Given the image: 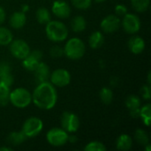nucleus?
I'll return each instance as SVG.
<instances>
[{
    "label": "nucleus",
    "instance_id": "nucleus-27",
    "mask_svg": "<svg viewBox=\"0 0 151 151\" xmlns=\"http://www.w3.org/2000/svg\"><path fill=\"white\" fill-rule=\"evenodd\" d=\"M150 0H131L132 7L137 12H144L150 7Z\"/></svg>",
    "mask_w": 151,
    "mask_h": 151
},
{
    "label": "nucleus",
    "instance_id": "nucleus-34",
    "mask_svg": "<svg viewBox=\"0 0 151 151\" xmlns=\"http://www.w3.org/2000/svg\"><path fill=\"white\" fill-rule=\"evenodd\" d=\"M115 13L118 17H123L127 13V7L124 4H117L115 6Z\"/></svg>",
    "mask_w": 151,
    "mask_h": 151
},
{
    "label": "nucleus",
    "instance_id": "nucleus-13",
    "mask_svg": "<svg viewBox=\"0 0 151 151\" xmlns=\"http://www.w3.org/2000/svg\"><path fill=\"white\" fill-rule=\"evenodd\" d=\"M52 13L59 19H67L71 15V7L65 0H56L51 6Z\"/></svg>",
    "mask_w": 151,
    "mask_h": 151
},
{
    "label": "nucleus",
    "instance_id": "nucleus-19",
    "mask_svg": "<svg viewBox=\"0 0 151 151\" xmlns=\"http://www.w3.org/2000/svg\"><path fill=\"white\" fill-rule=\"evenodd\" d=\"M71 27L75 33H81L87 27V21L83 16H75L71 21Z\"/></svg>",
    "mask_w": 151,
    "mask_h": 151
},
{
    "label": "nucleus",
    "instance_id": "nucleus-39",
    "mask_svg": "<svg viewBox=\"0 0 151 151\" xmlns=\"http://www.w3.org/2000/svg\"><path fill=\"white\" fill-rule=\"evenodd\" d=\"M12 148L11 147H2L0 148V151H12Z\"/></svg>",
    "mask_w": 151,
    "mask_h": 151
},
{
    "label": "nucleus",
    "instance_id": "nucleus-4",
    "mask_svg": "<svg viewBox=\"0 0 151 151\" xmlns=\"http://www.w3.org/2000/svg\"><path fill=\"white\" fill-rule=\"evenodd\" d=\"M9 102L16 108H26L32 103V94L25 88H17L10 91Z\"/></svg>",
    "mask_w": 151,
    "mask_h": 151
},
{
    "label": "nucleus",
    "instance_id": "nucleus-20",
    "mask_svg": "<svg viewBox=\"0 0 151 151\" xmlns=\"http://www.w3.org/2000/svg\"><path fill=\"white\" fill-rule=\"evenodd\" d=\"M27 138L26 135L21 132H12L7 136V142L12 146H19L22 144Z\"/></svg>",
    "mask_w": 151,
    "mask_h": 151
},
{
    "label": "nucleus",
    "instance_id": "nucleus-18",
    "mask_svg": "<svg viewBox=\"0 0 151 151\" xmlns=\"http://www.w3.org/2000/svg\"><path fill=\"white\" fill-rule=\"evenodd\" d=\"M104 43V36L102 32L95 31L88 38V44L92 49H99Z\"/></svg>",
    "mask_w": 151,
    "mask_h": 151
},
{
    "label": "nucleus",
    "instance_id": "nucleus-35",
    "mask_svg": "<svg viewBox=\"0 0 151 151\" xmlns=\"http://www.w3.org/2000/svg\"><path fill=\"white\" fill-rule=\"evenodd\" d=\"M13 81H14V79H13V76L12 73L5 75V76H3V77H0V82L3 83L4 85L9 87V88H11L12 85L13 84Z\"/></svg>",
    "mask_w": 151,
    "mask_h": 151
},
{
    "label": "nucleus",
    "instance_id": "nucleus-41",
    "mask_svg": "<svg viewBox=\"0 0 151 151\" xmlns=\"http://www.w3.org/2000/svg\"><path fill=\"white\" fill-rule=\"evenodd\" d=\"M96 3H98V4H100V3H104V2H105L106 0H94Z\"/></svg>",
    "mask_w": 151,
    "mask_h": 151
},
{
    "label": "nucleus",
    "instance_id": "nucleus-16",
    "mask_svg": "<svg viewBox=\"0 0 151 151\" xmlns=\"http://www.w3.org/2000/svg\"><path fill=\"white\" fill-rule=\"evenodd\" d=\"M27 22L26 13L23 12H15L10 17V26L14 29H20L22 28Z\"/></svg>",
    "mask_w": 151,
    "mask_h": 151
},
{
    "label": "nucleus",
    "instance_id": "nucleus-12",
    "mask_svg": "<svg viewBox=\"0 0 151 151\" xmlns=\"http://www.w3.org/2000/svg\"><path fill=\"white\" fill-rule=\"evenodd\" d=\"M120 25H121L120 19L116 14H110L101 21L100 27L104 33L111 34L116 32L119 28Z\"/></svg>",
    "mask_w": 151,
    "mask_h": 151
},
{
    "label": "nucleus",
    "instance_id": "nucleus-14",
    "mask_svg": "<svg viewBox=\"0 0 151 151\" xmlns=\"http://www.w3.org/2000/svg\"><path fill=\"white\" fill-rule=\"evenodd\" d=\"M34 73H35V80L37 84L44 82V81H48L50 79V67L48 66L47 64L42 61L36 66Z\"/></svg>",
    "mask_w": 151,
    "mask_h": 151
},
{
    "label": "nucleus",
    "instance_id": "nucleus-9",
    "mask_svg": "<svg viewBox=\"0 0 151 151\" xmlns=\"http://www.w3.org/2000/svg\"><path fill=\"white\" fill-rule=\"evenodd\" d=\"M49 80L53 86L58 88H64L70 83L71 74L66 69L58 68L50 73Z\"/></svg>",
    "mask_w": 151,
    "mask_h": 151
},
{
    "label": "nucleus",
    "instance_id": "nucleus-40",
    "mask_svg": "<svg viewBox=\"0 0 151 151\" xmlns=\"http://www.w3.org/2000/svg\"><path fill=\"white\" fill-rule=\"evenodd\" d=\"M150 75H151L150 72H149V73H148V84H149V85H150V83H151Z\"/></svg>",
    "mask_w": 151,
    "mask_h": 151
},
{
    "label": "nucleus",
    "instance_id": "nucleus-37",
    "mask_svg": "<svg viewBox=\"0 0 151 151\" xmlns=\"http://www.w3.org/2000/svg\"><path fill=\"white\" fill-rule=\"evenodd\" d=\"M28 10H29V5H28V4H24L21 5V12H23L26 13Z\"/></svg>",
    "mask_w": 151,
    "mask_h": 151
},
{
    "label": "nucleus",
    "instance_id": "nucleus-17",
    "mask_svg": "<svg viewBox=\"0 0 151 151\" xmlns=\"http://www.w3.org/2000/svg\"><path fill=\"white\" fill-rule=\"evenodd\" d=\"M115 144L117 150L121 151H127L131 150L133 146V140L130 135L127 134H122L117 138Z\"/></svg>",
    "mask_w": 151,
    "mask_h": 151
},
{
    "label": "nucleus",
    "instance_id": "nucleus-23",
    "mask_svg": "<svg viewBox=\"0 0 151 151\" xmlns=\"http://www.w3.org/2000/svg\"><path fill=\"white\" fill-rule=\"evenodd\" d=\"M140 118L142 119L143 124L146 127H150V126L151 105L150 103L140 108Z\"/></svg>",
    "mask_w": 151,
    "mask_h": 151
},
{
    "label": "nucleus",
    "instance_id": "nucleus-11",
    "mask_svg": "<svg viewBox=\"0 0 151 151\" xmlns=\"http://www.w3.org/2000/svg\"><path fill=\"white\" fill-rule=\"evenodd\" d=\"M42 52L39 50H35L29 52V54L22 59V65L23 67L30 72H34L39 63L42 61Z\"/></svg>",
    "mask_w": 151,
    "mask_h": 151
},
{
    "label": "nucleus",
    "instance_id": "nucleus-21",
    "mask_svg": "<svg viewBox=\"0 0 151 151\" xmlns=\"http://www.w3.org/2000/svg\"><path fill=\"white\" fill-rule=\"evenodd\" d=\"M35 18L38 23L40 24H47L50 20H51V15L50 11L45 7H40L37 9L35 12Z\"/></svg>",
    "mask_w": 151,
    "mask_h": 151
},
{
    "label": "nucleus",
    "instance_id": "nucleus-38",
    "mask_svg": "<svg viewBox=\"0 0 151 151\" xmlns=\"http://www.w3.org/2000/svg\"><path fill=\"white\" fill-rule=\"evenodd\" d=\"M68 142H77V137L76 136H69L68 137Z\"/></svg>",
    "mask_w": 151,
    "mask_h": 151
},
{
    "label": "nucleus",
    "instance_id": "nucleus-5",
    "mask_svg": "<svg viewBox=\"0 0 151 151\" xmlns=\"http://www.w3.org/2000/svg\"><path fill=\"white\" fill-rule=\"evenodd\" d=\"M43 128V122L37 117H30L27 119L21 127V132L27 138H35Z\"/></svg>",
    "mask_w": 151,
    "mask_h": 151
},
{
    "label": "nucleus",
    "instance_id": "nucleus-1",
    "mask_svg": "<svg viewBox=\"0 0 151 151\" xmlns=\"http://www.w3.org/2000/svg\"><path fill=\"white\" fill-rule=\"evenodd\" d=\"M57 101V89L50 81H44L37 84L32 94V102L41 110H51L56 105Z\"/></svg>",
    "mask_w": 151,
    "mask_h": 151
},
{
    "label": "nucleus",
    "instance_id": "nucleus-6",
    "mask_svg": "<svg viewBox=\"0 0 151 151\" xmlns=\"http://www.w3.org/2000/svg\"><path fill=\"white\" fill-rule=\"evenodd\" d=\"M68 133L62 127H53L47 132V142L54 147H62L68 142Z\"/></svg>",
    "mask_w": 151,
    "mask_h": 151
},
{
    "label": "nucleus",
    "instance_id": "nucleus-7",
    "mask_svg": "<svg viewBox=\"0 0 151 151\" xmlns=\"http://www.w3.org/2000/svg\"><path fill=\"white\" fill-rule=\"evenodd\" d=\"M62 128L67 133H76L81 126L79 117L71 111H65L60 119Z\"/></svg>",
    "mask_w": 151,
    "mask_h": 151
},
{
    "label": "nucleus",
    "instance_id": "nucleus-31",
    "mask_svg": "<svg viewBox=\"0 0 151 151\" xmlns=\"http://www.w3.org/2000/svg\"><path fill=\"white\" fill-rule=\"evenodd\" d=\"M64 55V48L59 45H54L50 49V56L53 58H61Z\"/></svg>",
    "mask_w": 151,
    "mask_h": 151
},
{
    "label": "nucleus",
    "instance_id": "nucleus-32",
    "mask_svg": "<svg viewBox=\"0 0 151 151\" xmlns=\"http://www.w3.org/2000/svg\"><path fill=\"white\" fill-rule=\"evenodd\" d=\"M12 73V66L7 61L0 62V77Z\"/></svg>",
    "mask_w": 151,
    "mask_h": 151
},
{
    "label": "nucleus",
    "instance_id": "nucleus-2",
    "mask_svg": "<svg viewBox=\"0 0 151 151\" xmlns=\"http://www.w3.org/2000/svg\"><path fill=\"white\" fill-rule=\"evenodd\" d=\"M45 33L48 39L53 42H61L68 36V28L62 21L50 20L45 27Z\"/></svg>",
    "mask_w": 151,
    "mask_h": 151
},
{
    "label": "nucleus",
    "instance_id": "nucleus-15",
    "mask_svg": "<svg viewBox=\"0 0 151 151\" xmlns=\"http://www.w3.org/2000/svg\"><path fill=\"white\" fill-rule=\"evenodd\" d=\"M127 46L129 50L135 55L141 54L143 52V50H145V41L143 40V38H142L139 35H134L133 37H131L127 42Z\"/></svg>",
    "mask_w": 151,
    "mask_h": 151
},
{
    "label": "nucleus",
    "instance_id": "nucleus-29",
    "mask_svg": "<svg viewBox=\"0 0 151 151\" xmlns=\"http://www.w3.org/2000/svg\"><path fill=\"white\" fill-rule=\"evenodd\" d=\"M85 151H105L106 147L105 145L98 141H92L88 142L85 147H84Z\"/></svg>",
    "mask_w": 151,
    "mask_h": 151
},
{
    "label": "nucleus",
    "instance_id": "nucleus-33",
    "mask_svg": "<svg viewBox=\"0 0 151 151\" xmlns=\"http://www.w3.org/2000/svg\"><path fill=\"white\" fill-rule=\"evenodd\" d=\"M141 95H142V97L146 100V101H149L150 99L151 96V88L150 85L149 84H146V85H143L141 88Z\"/></svg>",
    "mask_w": 151,
    "mask_h": 151
},
{
    "label": "nucleus",
    "instance_id": "nucleus-8",
    "mask_svg": "<svg viewBox=\"0 0 151 151\" xmlns=\"http://www.w3.org/2000/svg\"><path fill=\"white\" fill-rule=\"evenodd\" d=\"M9 45L11 54L17 59H24L31 51L28 43L22 39L12 40Z\"/></svg>",
    "mask_w": 151,
    "mask_h": 151
},
{
    "label": "nucleus",
    "instance_id": "nucleus-10",
    "mask_svg": "<svg viewBox=\"0 0 151 151\" xmlns=\"http://www.w3.org/2000/svg\"><path fill=\"white\" fill-rule=\"evenodd\" d=\"M121 25L126 33L130 35L136 34L141 28V20L139 17L134 13H127L123 16Z\"/></svg>",
    "mask_w": 151,
    "mask_h": 151
},
{
    "label": "nucleus",
    "instance_id": "nucleus-25",
    "mask_svg": "<svg viewBox=\"0 0 151 151\" xmlns=\"http://www.w3.org/2000/svg\"><path fill=\"white\" fill-rule=\"evenodd\" d=\"M126 106L129 111L141 108V99L135 95H130L126 99Z\"/></svg>",
    "mask_w": 151,
    "mask_h": 151
},
{
    "label": "nucleus",
    "instance_id": "nucleus-30",
    "mask_svg": "<svg viewBox=\"0 0 151 151\" xmlns=\"http://www.w3.org/2000/svg\"><path fill=\"white\" fill-rule=\"evenodd\" d=\"M72 4L79 10H87L91 6L92 0H71Z\"/></svg>",
    "mask_w": 151,
    "mask_h": 151
},
{
    "label": "nucleus",
    "instance_id": "nucleus-26",
    "mask_svg": "<svg viewBox=\"0 0 151 151\" xmlns=\"http://www.w3.org/2000/svg\"><path fill=\"white\" fill-rule=\"evenodd\" d=\"M134 139L140 145H142V146H145L148 143H150L149 134H147L146 131H144L142 128L136 129V131L134 133Z\"/></svg>",
    "mask_w": 151,
    "mask_h": 151
},
{
    "label": "nucleus",
    "instance_id": "nucleus-3",
    "mask_svg": "<svg viewBox=\"0 0 151 151\" xmlns=\"http://www.w3.org/2000/svg\"><path fill=\"white\" fill-rule=\"evenodd\" d=\"M86 52V46L83 41L78 37L69 39L64 47V55L71 60L81 58Z\"/></svg>",
    "mask_w": 151,
    "mask_h": 151
},
{
    "label": "nucleus",
    "instance_id": "nucleus-36",
    "mask_svg": "<svg viewBox=\"0 0 151 151\" xmlns=\"http://www.w3.org/2000/svg\"><path fill=\"white\" fill-rule=\"evenodd\" d=\"M5 18H6V13H5V11L4 9L0 6V26L4 22L5 20Z\"/></svg>",
    "mask_w": 151,
    "mask_h": 151
},
{
    "label": "nucleus",
    "instance_id": "nucleus-24",
    "mask_svg": "<svg viewBox=\"0 0 151 151\" xmlns=\"http://www.w3.org/2000/svg\"><path fill=\"white\" fill-rule=\"evenodd\" d=\"M99 97L103 104H111L113 101V92L110 88L104 87L99 91Z\"/></svg>",
    "mask_w": 151,
    "mask_h": 151
},
{
    "label": "nucleus",
    "instance_id": "nucleus-28",
    "mask_svg": "<svg viewBox=\"0 0 151 151\" xmlns=\"http://www.w3.org/2000/svg\"><path fill=\"white\" fill-rule=\"evenodd\" d=\"M10 88L0 82V106H5L9 103Z\"/></svg>",
    "mask_w": 151,
    "mask_h": 151
},
{
    "label": "nucleus",
    "instance_id": "nucleus-22",
    "mask_svg": "<svg viewBox=\"0 0 151 151\" xmlns=\"http://www.w3.org/2000/svg\"><path fill=\"white\" fill-rule=\"evenodd\" d=\"M12 40H13V35L12 33L10 31V29L5 27L0 26V45L2 46L9 45Z\"/></svg>",
    "mask_w": 151,
    "mask_h": 151
}]
</instances>
